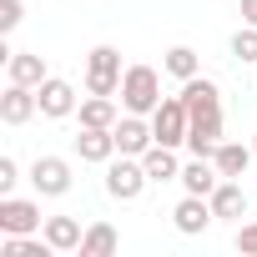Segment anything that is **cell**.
<instances>
[{
  "label": "cell",
  "mask_w": 257,
  "mask_h": 257,
  "mask_svg": "<svg viewBox=\"0 0 257 257\" xmlns=\"http://www.w3.org/2000/svg\"><path fill=\"white\" fill-rule=\"evenodd\" d=\"M121 106L132 116H152L162 106V76L152 66H126V76H121Z\"/></svg>",
  "instance_id": "cell-1"
},
{
  "label": "cell",
  "mask_w": 257,
  "mask_h": 257,
  "mask_svg": "<svg viewBox=\"0 0 257 257\" xmlns=\"http://www.w3.org/2000/svg\"><path fill=\"white\" fill-rule=\"evenodd\" d=\"M121 51L116 46H96L86 56V91L91 96H121Z\"/></svg>",
  "instance_id": "cell-2"
},
{
  "label": "cell",
  "mask_w": 257,
  "mask_h": 257,
  "mask_svg": "<svg viewBox=\"0 0 257 257\" xmlns=\"http://www.w3.org/2000/svg\"><path fill=\"white\" fill-rule=\"evenodd\" d=\"M147 182H152V177H147L142 157H111V162H106V192H111L116 202H137Z\"/></svg>",
  "instance_id": "cell-3"
},
{
  "label": "cell",
  "mask_w": 257,
  "mask_h": 257,
  "mask_svg": "<svg viewBox=\"0 0 257 257\" xmlns=\"http://www.w3.org/2000/svg\"><path fill=\"white\" fill-rule=\"evenodd\" d=\"M187 126H192V116H187L182 96H162V106L152 111V132H157V142H162V147H187Z\"/></svg>",
  "instance_id": "cell-4"
},
{
  "label": "cell",
  "mask_w": 257,
  "mask_h": 257,
  "mask_svg": "<svg viewBox=\"0 0 257 257\" xmlns=\"http://www.w3.org/2000/svg\"><path fill=\"white\" fill-rule=\"evenodd\" d=\"M31 187H36V197H66L71 192V162L66 157H36Z\"/></svg>",
  "instance_id": "cell-5"
},
{
  "label": "cell",
  "mask_w": 257,
  "mask_h": 257,
  "mask_svg": "<svg viewBox=\"0 0 257 257\" xmlns=\"http://www.w3.org/2000/svg\"><path fill=\"white\" fill-rule=\"evenodd\" d=\"M41 207L26 202V197H0V232L6 237H21V232H41Z\"/></svg>",
  "instance_id": "cell-6"
},
{
  "label": "cell",
  "mask_w": 257,
  "mask_h": 257,
  "mask_svg": "<svg viewBox=\"0 0 257 257\" xmlns=\"http://www.w3.org/2000/svg\"><path fill=\"white\" fill-rule=\"evenodd\" d=\"M172 222H177V232H182V237H202V232L217 222V212H212V202H207V197H192V192H187V197L172 207Z\"/></svg>",
  "instance_id": "cell-7"
},
{
  "label": "cell",
  "mask_w": 257,
  "mask_h": 257,
  "mask_svg": "<svg viewBox=\"0 0 257 257\" xmlns=\"http://www.w3.org/2000/svg\"><path fill=\"white\" fill-rule=\"evenodd\" d=\"M111 132H116V152H121V157H142V152L157 142L152 121H147V116H132V111H126V116L111 126Z\"/></svg>",
  "instance_id": "cell-8"
},
{
  "label": "cell",
  "mask_w": 257,
  "mask_h": 257,
  "mask_svg": "<svg viewBox=\"0 0 257 257\" xmlns=\"http://www.w3.org/2000/svg\"><path fill=\"white\" fill-rule=\"evenodd\" d=\"M36 96H41V116H51V121H61V116L81 111V106H76V86H71V81H61V76H46V81L36 86Z\"/></svg>",
  "instance_id": "cell-9"
},
{
  "label": "cell",
  "mask_w": 257,
  "mask_h": 257,
  "mask_svg": "<svg viewBox=\"0 0 257 257\" xmlns=\"http://www.w3.org/2000/svg\"><path fill=\"white\" fill-rule=\"evenodd\" d=\"M41 111V96H36V86H6V96H0V121L6 126H26L31 116Z\"/></svg>",
  "instance_id": "cell-10"
},
{
  "label": "cell",
  "mask_w": 257,
  "mask_h": 257,
  "mask_svg": "<svg viewBox=\"0 0 257 257\" xmlns=\"http://www.w3.org/2000/svg\"><path fill=\"white\" fill-rule=\"evenodd\" d=\"M182 192H192V197H212L217 192V182H222V172H217V162L212 157H192L187 167H182Z\"/></svg>",
  "instance_id": "cell-11"
},
{
  "label": "cell",
  "mask_w": 257,
  "mask_h": 257,
  "mask_svg": "<svg viewBox=\"0 0 257 257\" xmlns=\"http://www.w3.org/2000/svg\"><path fill=\"white\" fill-rule=\"evenodd\" d=\"M207 202H212V212H217L222 222L247 217V192H242V182H237V177H222V182H217V192H212Z\"/></svg>",
  "instance_id": "cell-12"
},
{
  "label": "cell",
  "mask_w": 257,
  "mask_h": 257,
  "mask_svg": "<svg viewBox=\"0 0 257 257\" xmlns=\"http://www.w3.org/2000/svg\"><path fill=\"white\" fill-rule=\"evenodd\" d=\"M76 157L81 162H111L116 157V132H101V126H81V137H76Z\"/></svg>",
  "instance_id": "cell-13"
},
{
  "label": "cell",
  "mask_w": 257,
  "mask_h": 257,
  "mask_svg": "<svg viewBox=\"0 0 257 257\" xmlns=\"http://www.w3.org/2000/svg\"><path fill=\"white\" fill-rule=\"evenodd\" d=\"M6 76H11L16 86H41L51 71H46V61H41L36 51H11V56H6Z\"/></svg>",
  "instance_id": "cell-14"
},
{
  "label": "cell",
  "mask_w": 257,
  "mask_h": 257,
  "mask_svg": "<svg viewBox=\"0 0 257 257\" xmlns=\"http://www.w3.org/2000/svg\"><path fill=\"white\" fill-rule=\"evenodd\" d=\"M142 167H147V177H152V182H177V177H182L177 147H162V142H152V147L142 152Z\"/></svg>",
  "instance_id": "cell-15"
},
{
  "label": "cell",
  "mask_w": 257,
  "mask_h": 257,
  "mask_svg": "<svg viewBox=\"0 0 257 257\" xmlns=\"http://www.w3.org/2000/svg\"><path fill=\"white\" fill-rule=\"evenodd\" d=\"M41 237L56 247V252H81V222L76 217H46V227H41Z\"/></svg>",
  "instance_id": "cell-16"
},
{
  "label": "cell",
  "mask_w": 257,
  "mask_h": 257,
  "mask_svg": "<svg viewBox=\"0 0 257 257\" xmlns=\"http://www.w3.org/2000/svg\"><path fill=\"white\" fill-rule=\"evenodd\" d=\"M212 162H217V172H222V177H242V172L257 162V152H252V147H242V142H217Z\"/></svg>",
  "instance_id": "cell-17"
},
{
  "label": "cell",
  "mask_w": 257,
  "mask_h": 257,
  "mask_svg": "<svg viewBox=\"0 0 257 257\" xmlns=\"http://www.w3.org/2000/svg\"><path fill=\"white\" fill-rule=\"evenodd\" d=\"M116 247H121V237H116L111 222H91L86 237H81V257H111Z\"/></svg>",
  "instance_id": "cell-18"
},
{
  "label": "cell",
  "mask_w": 257,
  "mask_h": 257,
  "mask_svg": "<svg viewBox=\"0 0 257 257\" xmlns=\"http://www.w3.org/2000/svg\"><path fill=\"white\" fill-rule=\"evenodd\" d=\"M121 116H116V96H86L81 101V126H101V132H111Z\"/></svg>",
  "instance_id": "cell-19"
},
{
  "label": "cell",
  "mask_w": 257,
  "mask_h": 257,
  "mask_svg": "<svg viewBox=\"0 0 257 257\" xmlns=\"http://www.w3.org/2000/svg\"><path fill=\"white\" fill-rule=\"evenodd\" d=\"M162 71L177 76V81H192V76H202V56H197L192 46H172V51L162 56Z\"/></svg>",
  "instance_id": "cell-20"
},
{
  "label": "cell",
  "mask_w": 257,
  "mask_h": 257,
  "mask_svg": "<svg viewBox=\"0 0 257 257\" xmlns=\"http://www.w3.org/2000/svg\"><path fill=\"white\" fill-rule=\"evenodd\" d=\"M232 56H237L242 66H252V61H257V26H242V31L232 36Z\"/></svg>",
  "instance_id": "cell-21"
},
{
  "label": "cell",
  "mask_w": 257,
  "mask_h": 257,
  "mask_svg": "<svg viewBox=\"0 0 257 257\" xmlns=\"http://www.w3.org/2000/svg\"><path fill=\"white\" fill-rule=\"evenodd\" d=\"M21 21H26V0H0V31L11 36Z\"/></svg>",
  "instance_id": "cell-22"
},
{
  "label": "cell",
  "mask_w": 257,
  "mask_h": 257,
  "mask_svg": "<svg viewBox=\"0 0 257 257\" xmlns=\"http://www.w3.org/2000/svg\"><path fill=\"white\" fill-rule=\"evenodd\" d=\"M16 182H21L16 157H0V197H16Z\"/></svg>",
  "instance_id": "cell-23"
},
{
  "label": "cell",
  "mask_w": 257,
  "mask_h": 257,
  "mask_svg": "<svg viewBox=\"0 0 257 257\" xmlns=\"http://www.w3.org/2000/svg\"><path fill=\"white\" fill-rule=\"evenodd\" d=\"M237 252L242 257H257V222H242L237 227Z\"/></svg>",
  "instance_id": "cell-24"
},
{
  "label": "cell",
  "mask_w": 257,
  "mask_h": 257,
  "mask_svg": "<svg viewBox=\"0 0 257 257\" xmlns=\"http://www.w3.org/2000/svg\"><path fill=\"white\" fill-rule=\"evenodd\" d=\"M242 21H247V26H257V0H242Z\"/></svg>",
  "instance_id": "cell-25"
},
{
  "label": "cell",
  "mask_w": 257,
  "mask_h": 257,
  "mask_svg": "<svg viewBox=\"0 0 257 257\" xmlns=\"http://www.w3.org/2000/svg\"><path fill=\"white\" fill-rule=\"evenodd\" d=\"M252 152H257V142H252Z\"/></svg>",
  "instance_id": "cell-26"
}]
</instances>
